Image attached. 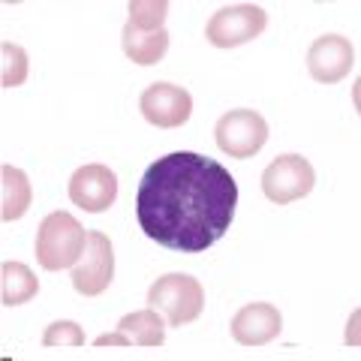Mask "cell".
<instances>
[{
  "label": "cell",
  "mask_w": 361,
  "mask_h": 361,
  "mask_svg": "<svg viewBox=\"0 0 361 361\" xmlns=\"http://www.w3.org/2000/svg\"><path fill=\"white\" fill-rule=\"evenodd\" d=\"M238 205V184L217 160L175 151L145 169L135 217L151 241L178 253H205L217 244Z\"/></svg>",
  "instance_id": "6da1fadb"
},
{
  "label": "cell",
  "mask_w": 361,
  "mask_h": 361,
  "mask_svg": "<svg viewBox=\"0 0 361 361\" xmlns=\"http://www.w3.org/2000/svg\"><path fill=\"white\" fill-rule=\"evenodd\" d=\"M87 244V232L73 214L54 211L37 229V259L45 271L73 268Z\"/></svg>",
  "instance_id": "7a4b0ae2"
},
{
  "label": "cell",
  "mask_w": 361,
  "mask_h": 361,
  "mask_svg": "<svg viewBox=\"0 0 361 361\" xmlns=\"http://www.w3.org/2000/svg\"><path fill=\"white\" fill-rule=\"evenodd\" d=\"M148 307L163 310L169 325H190L202 316L205 307V289L190 274H166L148 292Z\"/></svg>",
  "instance_id": "3957f363"
},
{
  "label": "cell",
  "mask_w": 361,
  "mask_h": 361,
  "mask_svg": "<svg viewBox=\"0 0 361 361\" xmlns=\"http://www.w3.org/2000/svg\"><path fill=\"white\" fill-rule=\"evenodd\" d=\"M268 25V16L262 6L256 4H232L217 9L208 25H205V39L217 49H235L256 37H262V30Z\"/></svg>",
  "instance_id": "277c9868"
},
{
  "label": "cell",
  "mask_w": 361,
  "mask_h": 361,
  "mask_svg": "<svg viewBox=\"0 0 361 361\" xmlns=\"http://www.w3.org/2000/svg\"><path fill=\"white\" fill-rule=\"evenodd\" d=\"M214 135H217V148L223 154L235 157V160H247V157H256L265 148L268 123L253 109H235V111H226L217 121Z\"/></svg>",
  "instance_id": "5b68a950"
},
{
  "label": "cell",
  "mask_w": 361,
  "mask_h": 361,
  "mask_svg": "<svg viewBox=\"0 0 361 361\" xmlns=\"http://www.w3.org/2000/svg\"><path fill=\"white\" fill-rule=\"evenodd\" d=\"M111 280H115V253H111L109 235L87 232L85 250L73 265V286L78 295L94 298V295H103Z\"/></svg>",
  "instance_id": "8992f818"
},
{
  "label": "cell",
  "mask_w": 361,
  "mask_h": 361,
  "mask_svg": "<svg viewBox=\"0 0 361 361\" xmlns=\"http://www.w3.org/2000/svg\"><path fill=\"white\" fill-rule=\"evenodd\" d=\"M316 184L313 166L301 154H283L262 172V193L274 205H289L301 196H307Z\"/></svg>",
  "instance_id": "52a82bcc"
},
{
  "label": "cell",
  "mask_w": 361,
  "mask_h": 361,
  "mask_svg": "<svg viewBox=\"0 0 361 361\" xmlns=\"http://www.w3.org/2000/svg\"><path fill=\"white\" fill-rule=\"evenodd\" d=\"M142 118L160 130H175L187 123L190 111H193V97L184 87L169 85V82H154L142 90L139 97Z\"/></svg>",
  "instance_id": "ba28073f"
},
{
  "label": "cell",
  "mask_w": 361,
  "mask_h": 361,
  "mask_svg": "<svg viewBox=\"0 0 361 361\" xmlns=\"http://www.w3.org/2000/svg\"><path fill=\"white\" fill-rule=\"evenodd\" d=\"M70 199L73 205H78L87 214H99L109 205H115L118 199V178L109 166L103 163H90L82 166L70 178Z\"/></svg>",
  "instance_id": "9c48e42d"
},
{
  "label": "cell",
  "mask_w": 361,
  "mask_h": 361,
  "mask_svg": "<svg viewBox=\"0 0 361 361\" xmlns=\"http://www.w3.org/2000/svg\"><path fill=\"white\" fill-rule=\"evenodd\" d=\"M355 66V49L346 37H337V33H325L319 37L310 51H307V70L313 75V82L319 85H334L341 78L349 75V70Z\"/></svg>",
  "instance_id": "30bf717a"
},
{
  "label": "cell",
  "mask_w": 361,
  "mask_h": 361,
  "mask_svg": "<svg viewBox=\"0 0 361 361\" xmlns=\"http://www.w3.org/2000/svg\"><path fill=\"white\" fill-rule=\"evenodd\" d=\"M283 329V316L274 304H247L235 313L232 337L241 346H265Z\"/></svg>",
  "instance_id": "8fae6325"
},
{
  "label": "cell",
  "mask_w": 361,
  "mask_h": 361,
  "mask_svg": "<svg viewBox=\"0 0 361 361\" xmlns=\"http://www.w3.org/2000/svg\"><path fill=\"white\" fill-rule=\"evenodd\" d=\"M121 42H123V54L139 66L160 63L166 58V51H169L166 27L163 30H139L127 21V25H123V33H121Z\"/></svg>",
  "instance_id": "7c38bea8"
},
{
  "label": "cell",
  "mask_w": 361,
  "mask_h": 361,
  "mask_svg": "<svg viewBox=\"0 0 361 361\" xmlns=\"http://www.w3.org/2000/svg\"><path fill=\"white\" fill-rule=\"evenodd\" d=\"M30 180L21 169L4 166L0 169V217L6 223L25 217L30 208Z\"/></svg>",
  "instance_id": "4fadbf2b"
},
{
  "label": "cell",
  "mask_w": 361,
  "mask_h": 361,
  "mask_svg": "<svg viewBox=\"0 0 361 361\" xmlns=\"http://www.w3.org/2000/svg\"><path fill=\"white\" fill-rule=\"evenodd\" d=\"M37 292L39 280L25 262H4V268H0V301L6 307H18V304L30 301Z\"/></svg>",
  "instance_id": "5bb4252c"
},
{
  "label": "cell",
  "mask_w": 361,
  "mask_h": 361,
  "mask_svg": "<svg viewBox=\"0 0 361 361\" xmlns=\"http://www.w3.org/2000/svg\"><path fill=\"white\" fill-rule=\"evenodd\" d=\"M118 331L127 334L130 343H135V346H163V341H166V322L160 319V313L154 307L127 313L118 322Z\"/></svg>",
  "instance_id": "9a60e30c"
},
{
  "label": "cell",
  "mask_w": 361,
  "mask_h": 361,
  "mask_svg": "<svg viewBox=\"0 0 361 361\" xmlns=\"http://www.w3.org/2000/svg\"><path fill=\"white\" fill-rule=\"evenodd\" d=\"M0 85L4 87H18L27 78V54L13 42L0 45Z\"/></svg>",
  "instance_id": "2e32d148"
},
{
  "label": "cell",
  "mask_w": 361,
  "mask_h": 361,
  "mask_svg": "<svg viewBox=\"0 0 361 361\" xmlns=\"http://www.w3.org/2000/svg\"><path fill=\"white\" fill-rule=\"evenodd\" d=\"M169 16L166 0H133L130 4V25L139 30H163Z\"/></svg>",
  "instance_id": "e0dca14e"
},
{
  "label": "cell",
  "mask_w": 361,
  "mask_h": 361,
  "mask_svg": "<svg viewBox=\"0 0 361 361\" xmlns=\"http://www.w3.org/2000/svg\"><path fill=\"white\" fill-rule=\"evenodd\" d=\"M42 346H49V349H78V346H85V331H82V325H75L70 319L51 322L42 334Z\"/></svg>",
  "instance_id": "ac0fdd59"
},
{
  "label": "cell",
  "mask_w": 361,
  "mask_h": 361,
  "mask_svg": "<svg viewBox=\"0 0 361 361\" xmlns=\"http://www.w3.org/2000/svg\"><path fill=\"white\" fill-rule=\"evenodd\" d=\"M94 343L99 349H103V346H130V337L123 334V331H115V334H99Z\"/></svg>",
  "instance_id": "d6986e66"
}]
</instances>
